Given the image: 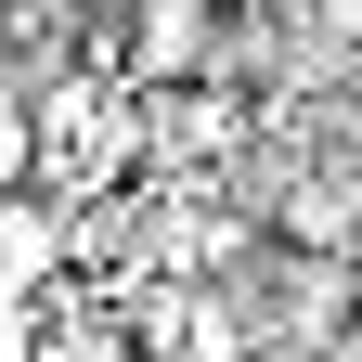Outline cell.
<instances>
[{"mask_svg":"<svg viewBox=\"0 0 362 362\" xmlns=\"http://www.w3.org/2000/svg\"><path fill=\"white\" fill-rule=\"evenodd\" d=\"M259 220H272V246H298V259H362V181L349 168H298Z\"/></svg>","mask_w":362,"mask_h":362,"instance_id":"7a4b0ae2","label":"cell"},{"mask_svg":"<svg viewBox=\"0 0 362 362\" xmlns=\"http://www.w3.org/2000/svg\"><path fill=\"white\" fill-rule=\"evenodd\" d=\"M26 181H39V104L0 90V194H26Z\"/></svg>","mask_w":362,"mask_h":362,"instance_id":"277c9868","label":"cell"},{"mask_svg":"<svg viewBox=\"0 0 362 362\" xmlns=\"http://www.w3.org/2000/svg\"><path fill=\"white\" fill-rule=\"evenodd\" d=\"M65 246H78V207L52 194V181L0 194V298H13V285H52V272H65Z\"/></svg>","mask_w":362,"mask_h":362,"instance_id":"3957f363","label":"cell"},{"mask_svg":"<svg viewBox=\"0 0 362 362\" xmlns=\"http://www.w3.org/2000/svg\"><path fill=\"white\" fill-rule=\"evenodd\" d=\"M207 52H220V0H117L90 65L129 90H181V78H207Z\"/></svg>","mask_w":362,"mask_h":362,"instance_id":"6da1fadb","label":"cell"},{"mask_svg":"<svg viewBox=\"0 0 362 362\" xmlns=\"http://www.w3.org/2000/svg\"><path fill=\"white\" fill-rule=\"evenodd\" d=\"M220 13H246V0H220Z\"/></svg>","mask_w":362,"mask_h":362,"instance_id":"5b68a950","label":"cell"}]
</instances>
